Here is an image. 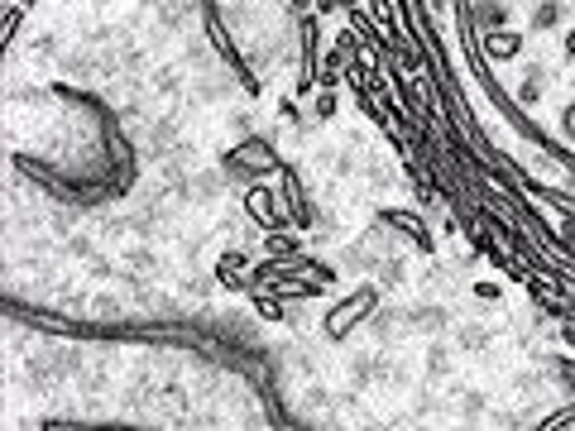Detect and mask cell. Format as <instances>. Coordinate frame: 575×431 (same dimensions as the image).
<instances>
[{"label":"cell","mask_w":575,"mask_h":431,"mask_svg":"<svg viewBox=\"0 0 575 431\" xmlns=\"http://www.w3.org/2000/svg\"><path fill=\"white\" fill-rule=\"evenodd\" d=\"M284 168L278 163V154H274V144H268L264 135H245L236 149L226 154V178H236V182H268L274 173Z\"/></svg>","instance_id":"cell-1"},{"label":"cell","mask_w":575,"mask_h":431,"mask_svg":"<svg viewBox=\"0 0 575 431\" xmlns=\"http://www.w3.org/2000/svg\"><path fill=\"white\" fill-rule=\"evenodd\" d=\"M374 307H379V288L374 283H360L350 297H340L331 312H326V335L331 341H346L350 331H355L360 321H369L374 317Z\"/></svg>","instance_id":"cell-2"},{"label":"cell","mask_w":575,"mask_h":431,"mask_svg":"<svg viewBox=\"0 0 575 431\" xmlns=\"http://www.w3.org/2000/svg\"><path fill=\"white\" fill-rule=\"evenodd\" d=\"M245 216H250L264 235H268V230H278L288 220L284 216V192H274L268 182H254V188L245 192Z\"/></svg>","instance_id":"cell-3"},{"label":"cell","mask_w":575,"mask_h":431,"mask_svg":"<svg viewBox=\"0 0 575 431\" xmlns=\"http://www.w3.org/2000/svg\"><path fill=\"white\" fill-rule=\"evenodd\" d=\"M379 226H389V230H398V235H408V240L417 244V250H431V230L422 226V216H413V212L384 206V212H379Z\"/></svg>","instance_id":"cell-4"},{"label":"cell","mask_w":575,"mask_h":431,"mask_svg":"<svg viewBox=\"0 0 575 431\" xmlns=\"http://www.w3.org/2000/svg\"><path fill=\"white\" fill-rule=\"evenodd\" d=\"M479 53H485L489 63H513V58L523 53V34H513V29L479 34Z\"/></svg>","instance_id":"cell-5"},{"label":"cell","mask_w":575,"mask_h":431,"mask_svg":"<svg viewBox=\"0 0 575 431\" xmlns=\"http://www.w3.org/2000/svg\"><path fill=\"white\" fill-rule=\"evenodd\" d=\"M513 10L503 5V0H470V25L479 34H494V29H509Z\"/></svg>","instance_id":"cell-6"},{"label":"cell","mask_w":575,"mask_h":431,"mask_svg":"<svg viewBox=\"0 0 575 431\" xmlns=\"http://www.w3.org/2000/svg\"><path fill=\"white\" fill-rule=\"evenodd\" d=\"M284 206H288V220L298 230L312 226V206H307V196H302V182H298V173H292V168H284Z\"/></svg>","instance_id":"cell-7"},{"label":"cell","mask_w":575,"mask_h":431,"mask_svg":"<svg viewBox=\"0 0 575 431\" xmlns=\"http://www.w3.org/2000/svg\"><path fill=\"white\" fill-rule=\"evenodd\" d=\"M408 321H413V331H422V335H441V331H446V307L427 302V307H413V312H408Z\"/></svg>","instance_id":"cell-8"},{"label":"cell","mask_w":575,"mask_h":431,"mask_svg":"<svg viewBox=\"0 0 575 431\" xmlns=\"http://www.w3.org/2000/svg\"><path fill=\"white\" fill-rule=\"evenodd\" d=\"M542 87H547V73H542V67H527L523 81H518V106H532V101H542Z\"/></svg>","instance_id":"cell-9"},{"label":"cell","mask_w":575,"mask_h":431,"mask_svg":"<svg viewBox=\"0 0 575 431\" xmlns=\"http://www.w3.org/2000/svg\"><path fill=\"white\" fill-rule=\"evenodd\" d=\"M489 341H494V331H489V326H479V321H465L461 326V350H485Z\"/></svg>","instance_id":"cell-10"},{"label":"cell","mask_w":575,"mask_h":431,"mask_svg":"<svg viewBox=\"0 0 575 431\" xmlns=\"http://www.w3.org/2000/svg\"><path fill=\"white\" fill-rule=\"evenodd\" d=\"M527 25H532V29H556L561 25V0H542V5L527 15Z\"/></svg>","instance_id":"cell-11"},{"label":"cell","mask_w":575,"mask_h":431,"mask_svg":"<svg viewBox=\"0 0 575 431\" xmlns=\"http://www.w3.org/2000/svg\"><path fill=\"white\" fill-rule=\"evenodd\" d=\"M446 365H451V345L437 341V345L427 350V369H431V374H446Z\"/></svg>","instance_id":"cell-12"},{"label":"cell","mask_w":575,"mask_h":431,"mask_svg":"<svg viewBox=\"0 0 575 431\" xmlns=\"http://www.w3.org/2000/svg\"><path fill=\"white\" fill-rule=\"evenodd\" d=\"M312 115H316V120H331V115H336V91H316V106H312Z\"/></svg>","instance_id":"cell-13"},{"label":"cell","mask_w":575,"mask_h":431,"mask_svg":"<svg viewBox=\"0 0 575 431\" xmlns=\"http://www.w3.org/2000/svg\"><path fill=\"white\" fill-rule=\"evenodd\" d=\"M216 269H221V278L240 273V269H245V254H240V250H226V254H221V264H216Z\"/></svg>","instance_id":"cell-14"},{"label":"cell","mask_w":575,"mask_h":431,"mask_svg":"<svg viewBox=\"0 0 575 431\" xmlns=\"http://www.w3.org/2000/svg\"><path fill=\"white\" fill-rule=\"evenodd\" d=\"M561 135H566V139H575V101H571L566 111H561Z\"/></svg>","instance_id":"cell-15"},{"label":"cell","mask_w":575,"mask_h":431,"mask_svg":"<svg viewBox=\"0 0 575 431\" xmlns=\"http://www.w3.org/2000/svg\"><path fill=\"white\" fill-rule=\"evenodd\" d=\"M475 297H489V302H494V297H503V293H499V283H475Z\"/></svg>","instance_id":"cell-16"},{"label":"cell","mask_w":575,"mask_h":431,"mask_svg":"<svg viewBox=\"0 0 575 431\" xmlns=\"http://www.w3.org/2000/svg\"><path fill=\"white\" fill-rule=\"evenodd\" d=\"M312 5V0H292V10H307Z\"/></svg>","instance_id":"cell-17"}]
</instances>
